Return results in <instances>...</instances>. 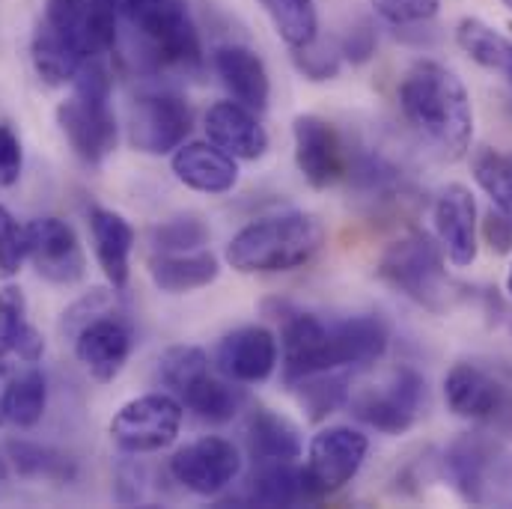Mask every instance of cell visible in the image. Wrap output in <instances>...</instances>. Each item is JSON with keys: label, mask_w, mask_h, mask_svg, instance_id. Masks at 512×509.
<instances>
[{"label": "cell", "mask_w": 512, "mask_h": 509, "mask_svg": "<svg viewBox=\"0 0 512 509\" xmlns=\"http://www.w3.org/2000/svg\"><path fill=\"white\" fill-rule=\"evenodd\" d=\"M3 477H6V468H3V462H0V483H3Z\"/></svg>", "instance_id": "46"}, {"label": "cell", "mask_w": 512, "mask_h": 509, "mask_svg": "<svg viewBox=\"0 0 512 509\" xmlns=\"http://www.w3.org/2000/svg\"><path fill=\"white\" fill-rule=\"evenodd\" d=\"M203 376H209V358L197 346H170L158 358V382L164 384L176 399Z\"/></svg>", "instance_id": "34"}, {"label": "cell", "mask_w": 512, "mask_h": 509, "mask_svg": "<svg viewBox=\"0 0 512 509\" xmlns=\"http://www.w3.org/2000/svg\"><path fill=\"white\" fill-rule=\"evenodd\" d=\"M215 361H218V370L233 382H265L277 367V340L262 325L239 328L221 340Z\"/></svg>", "instance_id": "19"}, {"label": "cell", "mask_w": 512, "mask_h": 509, "mask_svg": "<svg viewBox=\"0 0 512 509\" xmlns=\"http://www.w3.org/2000/svg\"><path fill=\"white\" fill-rule=\"evenodd\" d=\"M373 9L382 15L384 21L390 24H420V21H429L441 0H370Z\"/></svg>", "instance_id": "40"}, {"label": "cell", "mask_w": 512, "mask_h": 509, "mask_svg": "<svg viewBox=\"0 0 512 509\" xmlns=\"http://www.w3.org/2000/svg\"><path fill=\"white\" fill-rule=\"evenodd\" d=\"M298 387V402L307 411L310 420H325L328 414H334L346 399H349V387L343 376H331V373H319L310 376L304 382L295 384Z\"/></svg>", "instance_id": "37"}, {"label": "cell", "mask_w": 512, "mask_h": 509, "mask_svg": "<svg viewBox=\"0 0 512 509\" xmlns=\"http://www.w3.org/2000/svg\"><path fill=\"white\" fill-rule=\"evenodd\" d=\"M283 346V382L295 387L298 382L319 376V373H334V358H331V325L322 322L313 313H292L283 322L280 334Z\"/></svg>", "instance_id": "14"}, {"label": "cell", "mask_w": 512, "mask_h": 509, "mask_svg": "<svg viewBox=\"0 0 512 509\" xmlns=\"http://www.w3.org/2000/svg\"><path fill=\"white\" fill-rule=\"evenodd\" d=\"M21 167H24L21 140L12 126L0 123V188H12L21 179Z\"/></svg>", "instance_id": "41"}, {"label": "cell", "mask_w": 512, "mask_h": 509, "mask_svg": "<svg viewBox=\"0 0 512 509\" xmlns=\"http://www.w3.org/2000/svg\"><path fill=\"white\" fill-rule=\"evenodd\" d=\"M221 274L218 256L209 251H188V254H161L149 259L152 283L167 295H185L215 283Z\"/></svg>", "instance_id": "25"}, {"label": "cell", "mask_w": 512, "mask_h": 509, "mask_svg": "<svg viewBox=\"0 0 512 509\" xmlns=\"http://www.w3.org/2000/svg\"><path fill=\"white\" fill-rule=\"evenodd\" d=\"M206 134L218 149H224L227 155L242 158V161H256L268 149L265 128L259 126L254 111L239 102L212 105L206 114Z\"/></svg>", "instance_id": "21"}, {"label": "cell", "mask_w": 512, "mask_h": 509, "mask_svg": "<svg viewBox=\"0 0 512 509\" xmlns=\"http://www.w3.org/2000/svg\"><path fill=\"white\" fill-rule=\"evenodd\" d=\"M114 6L158 66L200 69V36L185 0H114Z\"/></svg>", "instance_id": "4"}, {"label": "cell", "mask_w": 512, "mask_h": 509, "mask_svg": "<svg viewBox=\"0 0 512 509\" xmlns=\"http://www.w3.org/2000/svg\"><path fill=\"white\" fill-rule=\"evenodd\" d=\"M191 108L176 93H146L134 99L128 137L137 152L167 155L176 152L191 131Z\"/></svg>", "instance_id": "12"}, {"label": "cell", "mask_w": 512, "mask_h": 509, "mask_svg": "<svg viewBox=\"0 0 512 509\" xmlns=\"http://www.w3.org/2000/svg\"><path fill=\"white\" fill-rule=\"evenodd\" d=\"M215 69L239 105H245L251 111H265L271 84H268L265 63L259 60L256 51L245 48V45H224L215 51Z\"/></svg>", "instance_id": "23"}, {"label": "cell", "mask_w": 512, "mask_h": 509, "mask_svg": "<svg viewBox=\"0 0 512 509\" xmlns=\"http://www.w3.org/2000/svg\"><path fill=\"white\" fill-rule=\"evenodd\" d=\"M27 233V259L33 262L36 274L54 286H75L84 271L87 259L75 230L60 218H36L24 227Z\"/></svg>", "instance_id": "13"}, {"label": "cell", "mask_w": 512, "mask_h": 509, "mask_svg": "<svg viewBox=\"0 0 512 509\" xmlns=\"http://www.w3.org/2000/svg\"><path fill=\"white\" fill-rule=\"evenodd\" d=\"M179 402L206 423H230L239 414V408L245 402V393L239 387H233V384L215 382L212 376H203L200 382L191 384L179 396Z\"/></svg>", "instance_id": "30"}, {"label": "cell", "mask_w": 512, "mask_h": 509, "mask_svg": "<svg viewBox=\"0 0 512 509\" xmlns=\"http://www.w3.org/2000/svg\"><path fill=\"white\" fill-rule=\"evenodd\" d=\"M504 3H507V6H512V0H504Z\"/></svg>", "instance_id": "48"}, {"label": "cell", "mask_w": 512, "mask_h": 509, "mask_svg": "<svg viewBox=\"0 0 512 509\" xmlns=\"http://www.w3.org/2000/svg\"><path fill=\"white\" fill-rule=\"evenodd\" d=\"M9 459L15 462V471L21 477H42V480H57V483L75 480V462L51 447H42V444L12 441Z\"/></svg>", "instance_id": "33"}, {"label": "cell", "mask_w": 512, "mask_h": 509, "mask_svg": "<svg viewBox=\"0 0 512 509\" xmlns=\"http://www.w3.org/2000/svg\"><path fill=\"white\" fill-rule=\"evenodd\" d=\"M15 379V370L6 364V358H0V426L6 423V399H9V384Z\"/></svg>", "instance_id": "44"}, {"label": "cell", "mask_w": 512, "mask_h": 509, "mask_svg": "<svg viewBox=\"0 0 512 509\" xmlns=\"http://www.w3.org/2000/svg\"><path fill=\"white\" fill-rule=\"evenodd\" d=\"M426 384L414 370H396L382 390H367L355 399V414L384 435H402L414 426Z\"/></svg>", "instance_id": "15"}, {"label": "cell", "mask_w": 512, "mask_h": 509, "mask_svg": "<svg viewBox=\"0 0 512 509\" xmlns=\"http://www.w3.org/2000/svg\"><path fill=\"white\" fill-rule=\"evenodd\" d=\"M27 259V233L12 218L6 206H0V277H15Z\"/></svg>", "instance_id": "38"}, {"label": "cell", "mask_w": 512, "mask_h": 509, "mask_svg": "<svg viewBox=\"0 0 512 509\" xmlns=\"http://www.w3.org/2000/svg\"><path fill=\"white\" fill-rule=\"evenodd\" d=\"M387 325L379 316H349L331 325V358L334 370L370 367L387 352Z\"/></svg>", "instance_id": "22"}, {"label": "cell", "mask_w": 512, "mask_h": 509, "mask_svg": "<svg viewBox=\"0 0 512 509\" xmlns=\"http://www.w3.org/2000/svg\"><path fill=\"white\" fill-rule=\"evenodd\" d=\"M149 242L161 254H188L209 242V227L194 215H179V218H167L155 224L149 230Z\"/></svg>", "instance_id": "36"}, {"label": "cell", "mask_w": 512, "mask_h": 509, "mask_svg": "<svg viewBox=\"0 0 512 509\" xmlns=\"http://www.w3.org/2000/svg\"><path fill=\"white\" fill-rule=\"evenodd\" d=\"M298 72H304L310 81H328L340 72V51L331 48V45H304V48H295L292 54Z\"/></svg>", "instance_id": "39"}, {"label": "cell", "mask_w": 512, "mask_h": 509, "mask_svg": "<svg viewBox=\"0 0 512 509\" xmlns=\"http://www.w3.org/2000/svg\"><path fill=\"white\" fill-rule=\"evenodd\" d=\"M459 48L483 69L501 72L512 84V42L480 18H462L456 27Z\"/></svg>", "instance_id": "28"}, {"label": "cell", "mask_w": 512, "mask_h": 509, "mask_svg": "<svg viewBox=\"0 0 512 509\" xmlns=\"http://www.w3.org/2000/svg\"><path fill=\"white\" fill-rule=\"evenodd\" d=\"M0 346L24 364H36L45 355L42 334L27 319V298L18 286L0 289Z\"/></svg>", "instance_id": "26"}, {"label": "cell", "mask_w": 512, "mask_h": 509, "mask_svg": "<svg viewBox=\"0 0 512 509\" xmlns=\"http://www.w3.org/2000/svg\"><path fill=\"white\" fill-rule=\"evenodd\" d=\"M399 108L438 155L456 161L468 152L474 137L471 96L456 72L435 60L414 63L399 84Z\"/></svg>", "instance_id": "1"}, {"label": "cell", "mask_w": 512, "mask_h": 509, "mask_svg": "<svg viewBox=\"0 0 512 509\" xmlns=\"http://www.w3.org/2000/svg\"><path fill=\"white\" fill-rule=\"evenodd\" d=\"M131 349H134L131 328L111 310L99 313L75 334V355L81 367L90 373V379H96L99 384H111L123 373Z\"/></svg>", "instance_id": "16"}, {"label": "cell", "mask_w": 512, "mask_h": 509, "mask_svg": "<svg viewBox=\"0 0 512 509\" xmlns=\"http://www.w3.org/2000/svg\"><path fill=\"white\" fill-rule=\"evenodd\" d=\"M248 447L259 465L265 462H292L301 456V435L292 420L277 411L256 408L248 420Z\"/></svg>", "instance_id": "27"}, {"label": "cell", "mask_w": 512, "mask_h": 509, "mask_svg": "<svg viewBox=\"0 0 512 509\" xmlns=\"http://www.w3.org/2000/svg\"><path fill=\"white\" fill-rule=\"evenodd\" d=\"M438 245L456 268H468L477 259V203L465 185H447L435 200Z\"/></svg>", "instance_id": "18"}, {"label": "cell", "mask_w": 512, "mask_h": 509, "mask_svg": "<svg viewBox=\"0 0 512 509\" xmlns=\"http://www.w3.org/2000/svg\"><path fill=\"white\" fill-rule=\"evenodd\" d=\"M379 277L390 289L417 301L426 310H444L450 298V280L441 259V245L426 233H408L387 245L379 259Z\"/></svg>", "instance_id": "6"}, {"label": "cell", "mask_w": 512, "mask_h": 509, "mask_svg": "<svg viewBox=\"0 0 512 509\" xmlns=\"http://www.w3.org/2000/svg\"><path fill=\"white\" fill-rule=\"evenodd\" d=\"M483 233H486V242L492 245V251L498 256L510 254L512 251V218L504 215L501 209H492L483 221Z\"/></svg>", "instance_id": "42"}, {"label": "cell", "mask_w": 512, "mask_h": 509, "mask_svg": "<svg viewBox=\"0 0 512 509\" xmlns=\"http://www.w3.org/2000/svg\"><path fill=\"white\" fill-rule=\"evenodd\" d=\"M90 233L96 259L114 289H126L131 271V248H134V227L120 212L93 209L90 212Z\"/></svg>", "instance_id": "24"}, {"label": "cell", "mask_w": 512, "mask_h": 509, "mask_svg": "<svg viewBox=\"0 0 512 509\" xmlns=\"http://www.w3.org/2000/svg\"><path fill=\"white\" fill-rule=\"evenodd\" d=\"M325 245V227L310 212L259 218L227 245V262L242 274H277L301 268Z\"/></svg>", "instance_id": "2"}, {"label": "cell", "mask_w": 512, "mask_h": 509, "mask_svg": "<svg viewBox=\"0 0 512 509\" xmlns=\"http://www.w3.org/2000/svg\"><path fill=\"white\" fill-rule=\"evenodd\" d=\"M182 414L185 405L173 393H143L114 414L108 432L123 453H158L176 441Z\"/></svg>", "instance_id": "8"}, {"label": "cell", "mask_w": 512, "mask_h": 509, "mask_svg": "<svg viewBox=\"0 0 512 509\" xmlns=\"http://www.w3.org/2000/svg\"><path fill=\"white\" fill-rule=\"evenodd\" d=\"M444 471L462 501L474 507H512V453L492 432H465L444 453Z\"/></svg>", "instance_id": "5"}, {"label": "cell", "mask_w": 512, "mask_h": 509, "mask_svg": "<svg viewBox=\"0 0 512 509\" xmlns=\"http://www.w3.org/2000/svg\"><path fill=\"white\" fill-rule=\"evenodd\" d=\"M242 471V456L233 441L206 435L194 444H185L170 459V474L179 486L200 498L221 495Z\"/></svg>", "instance_id": "11"}, {"label": "cell", "mask_w": 512, "mask_h": 509, "mask_svg": "<svg viewBox=\"0 0 512 509\" xmlns=\"http://www.w3.org/2000/svg\"><path fill=\"white\" fill-rule=\"evenodd\" d=\"M367 450H370L367 435L352 426L322 429L307 450V468H304L307 498H322L352 483L367 459Z\"/></svg>", "instance_id": "10"}, {"label": "cell", "mask_w": 512, "mask_h": 509, "mask_svg": "<svg viewBox=\"0 0 512 509\" xmlns=\"http://www.w3.org/2000/svg\"><path fill=\"white\" fill-rule=\"evenodd\" d=\"M117 18L114 0H45L39 24L72 45L84 60H96L117 48Z\"/></svg>", "instance_id": "9"}, {"label": "cell", "mask_w": 512, "mask_h": 509, "mask_svg": "<svg viewBox=\"0 0 512 509\" xmlns=\"http://www.w3.org/2000/svg\"><path fill=\"white\" fill-rule=\"evenodd\" d=\"M301 498H307L304 471H295L292 462H265L248 492L254 507H292Z\"/></svg>", "instance_id": "29"}, {"label": "cell", "mask_w": 512, "mask_h": 509, "mask_svg": "<svg viewBox=\"0 0 512 509\" xmlns=\"http://www.w3.org/2000/svg\"><path fill=\"white\" fill-rule=\"evenodd\" d=\"M444 399L456 417L474 420L492 435L512 438V382L501 373L459 361L444 379Z\"/></svg>", "instance_id": "7"}, {"label": "cell", "mask_w": 512, "mask_h": 509, "mask_svg": "<svg viewBox=\"0 0 512 509\" xmlns=\"http://www.w3.org/2000/svg\"><path fill=\"white\" fill-rule=\"evenodd\" d=\"M373 51H376V36H373V30H370L367 24L355 27V30L346 36L343 48H340V54H346L352 63H364V60H370V54H373Z\"/></svg>", "instance_id": "43"}, {"label": "cell", "mask_w": 512, "mask_h": 509, "mask_svg": "<svg viewBox=\"0 0 512 509\" xmlns=\"http://www.w3.org/2000/svg\"><path fill=\"white\" fill-rule=\"evenodd\" d=\"M72 87L75 93L57 108V123L75 155L84 164L99 167L120 140L117 117L111 108V72L105 69L102 57L90 60L78 72Z\"/></svg>", "instance_id": "3"}, {"label": "cell", "mask_w": 512, "mask_h": 509, "mask_svg": "<svg viewBox=\"0 0 512 509\" xmlns=\"http://www.w3.org/2000/svg\"><path fill=\"white\" fill-rule=\"evenodd\" d=\"M507 289H510V295H512V268H510V274H507Z\"/></svg>", "instance_id": "45"}, {"label": "cell", "mask_w": 512, "mask_h": 509, "mask_svg": "<svg viewBox=\"0 0 512 509\" xmlns=\"http://www.w3.org/2000/svg\"><path fill=\"white\" fill-rule=\"evenodd\" d=\"M0 358H6V352H3V346H0Z\"/></svg>", "instance_id": "47"}, {"label": "cell", "mask_w": 512, "mask_h": 509, "mask_svg": "<svg viewBox=\"0 0 512 509\" xmlns=\"http://www.w3.org/2000/svg\"><path fill=\"white\" fill-rule=\"evenodd\" d=\"M474 179L495 200V206L512 218V155L480 149L474 155Z\"/></svg>", "instance_id": "35"}, {"label": "cell", "mask_w": 512, "mask_h": 509, "mask_svg": "<svg viewBox=\"0 0 512 509\" xmlns=\"http://www.w3.org/2000/svg\"><path fill=\"white\" fill-rule=\"evenodd\" d=\"M295 140V164L310 188L325 191L346 173V155L343 143L331 123L322 117L304 114L292 123Z\"/></svg>", "instance_id": "17"}, {"label": "cell", "mask_w": 512, "mask_h": 509, "mask_svg": "<svg viewBox=\"0 0 512 509\" xmlns=\"http://www.w3.org/2000/svg\"><path fill=\"white\" fill-rule=\"evenodd\" d=\"M45 402H48V384L42 370L27 367L24 373H15L6 399V423L18 429H33L45 414Z\"/></svg>", "instance_id": "32"}, {"label": "cell", "mask_w": 512, "mask_h": 509, "mask_svg": "<svg viewBox=\"0 0 512 509\" xmlns=\"http://www.w3.org/2000/svg\"><path fill=\"white\" fill-rule=\"evenodd\" d=\"M170 167L185 188L200 191V194H227L239 182L236 158L206 140L182 143L173 152Z\"/></svg>", "instance_id": "20"}, {"label": "cell", "mask_w": 512, "mask_h": 509, "mask_svg": "<svg viewBox=\"0 0 512 509\" xmlns=\"http://www.w3.org/2000/svg\"><path fill=\"white\" fill-rule=\"evenodd\" d=\"M277 30V36L295 51L319 36V15L313 0H259Z\"/></svg>", "instance_id": "31"}]
</instances>
